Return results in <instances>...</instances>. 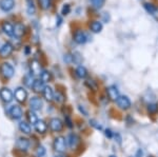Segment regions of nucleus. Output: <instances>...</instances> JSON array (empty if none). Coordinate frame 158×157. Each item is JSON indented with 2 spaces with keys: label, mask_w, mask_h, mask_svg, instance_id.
I'll use <instances>...</instances> for the list:
<instances>
[{
  "label": "nucleus",
  "mask_w": 158,
  "mask_h": 157,
  "mask_svg": "<svg viewBox=\"0 0 158 157\" xmlns=\"http://www.w3.org/2000/svg\"><path fill=\"white\" fill-rule=\"evenodd\" d=\"M131 157H133V156H131Z\"/></svg>",
  "instance_id": "nucleus-50"
},
{
  "label": "nucleus",
  "mask_w": 158,
  "mask_h": 157,
  "mask_svg": "<svg viewBox=\"0 0 158 157\" xmlns=\"http://www.w3.org/2000/svg\"><path fill=\"white\" fill-rule=\"evenodd\" d=\"M89 126H92L93 129H95V130H97V131H100V132H103V126L102 125H101L99 121H97L96 119H90L89 120Z\"/></svg>",
  "instance_id": "nucleus-31"
},
{
  "label": "nucleus",
  "mask_w": 158,
  "mask_h": 157,
  "mask_svg": "<svg viewBox=\"0 0 158 157\" xmlns=\"http://www.w3.org/2000/svg\"><path fill=\"white\" fill-rule=\"evenodd\" d=\"M85 85L93 93H97L99 91V82L96 79H94V78L91 77L86 78L85 81Z\"/></svg>",
  "instance_id": "nucleus-14"
},
{
  "label": "nucleus",
  "mask_w": 158,
  "mask_h": 157,
  "mask_svg": "<svg viewBox=\"0 0 158 157\" xmlns=\"http://www.w3.org/2000/svg\"><path fill=\"white\" fill-rule=\"evenodd\" d=\"M65 100H67V96H65L64 93L60 90H57L55 92V95H54V102L55 103H58V105H64Z\"/></svg>",
  "instance_id": "nucleus-20"
},
{
  "label": "nucleus",
  "mask_w": 158,
  "mask_h": 157,
  "mask_svg": "<svg viewBox=\"0 0 158 157\" xmlns=\"http://www.w3.org/2000/svg\"><path fill=\"white\" fill-rule=\"evenodd\" d=\"M114 140H115V143H118L119 146H121L122 145V136H121V134L119 133V132H115V134H114Z\"/></svg>",
  "instance_id": "nucleus-39"
},
{
  "label": "nucleus",
  "mask_w": 158,
  "mask_h": 157,
  "mask_svg": "<svg viewBox=\"0 0 158 157\" xmlns=\"http://www.w3.org/2000/svg\"><path fill=\"white\" fill-rule=\"evenodd\" d=\"M14 97L15 99L18 101L19 103H24L25 101L27 100V92L24 88H17L15 90V93H14Z\"/></svg>",
  "instance_id": "nucleus-8"
},
{
  "label": "nucleus",
  "mask_w": 158,
  "mask_h": 157,
  "mask_svg": "<svg viewBox=\"0 0 158 157\" xmlns=\"http://www.w3.org/2000/svg\"><path fill=\"white\" fill-rule=\"evenodd\" d=\"M65 138H67L68 149H70L71 151H76L77 149L80 148L82 140H81V137L78 135L77 133H75V132L69 133Z\"/></svg>",
  "instance_id": "nucleus-1"
},
{
  "label": "nucleus",
  "mask_w": 158,
  "mask_h": 157,
  "mask_svg": "<svg viewBox=\"0 0 158 157\" xmlns=\"http://www.w3.org/2000/svg\"><path fill=\"white\" fill-rule=\"evenodd\" d=\"M143 155H144L143 150H142L141 148H138L136 150V153H135V156L134 157H143Z\"/></svg>",
  "instance_id": "nucleus-44"
},
{
  "label": "nucleus",
  "mask_w": 158,
  "mask_h": 157,
  "mask_svg": "<svg viewBox=\"0 0 158 157\" xmlns=\"http://www.w3.org/2000/svg\"><path fill=\"white\" fill-rule=\"evenodd\" d=\"M103 134L104 136H106V138L108 139H113L114 138V134H115V132H114L113 130H112L111 128H106L103 130Z\"/></svg>",
  "instance_id": "nucleus-35"
},
{
  "label": "nucleus",
  "mask_w": 158,
  "mask_h": 157,
  "mask_svg": "<svg viewBox=\"0 0 158 157\" xmlns=\"http://www.w3.org/2000/svg\"><path fill=\"white\" fill-rule=\"evenodd\" d=\"M143 6H144V9H146V11L151 15L153 14V12L155 11V9H156V6H153L152 3H144Z\"/></svg>",
  "instance_id": "nucleus-37"
},
{
  "label": "nucleus",
  "mask_w": 158,
  "mask_h": 157,
  "mask_svg": "<svg viewBox=\"0 0 158 157\" xmlns=\"http://www.w3.org/2000/svg\"><path fill=\"white\" fill-rule=\"evenodd\" d=\"M35 131L39 134V135H44L47 134L48 130H49V126H48V122L43 119H39L36 123L34 125Z\"/></svg>",
  "instance_id": "nucleus-11"
},
{
  "label": "nucleus",
  "mask_w": 158,
  "mask_h": 157,
  "mask_svg": "<svg viewBox=\"0 0 158 157\" xmlns=\"http://www.w3.org/2000/svg\"><path fill=\"white\" fill-rule=\"evenodd\" d=\"M54 157H65V156L62 155V154H57V155H55Z\"/></svg>",
  "instance_id": "nucleus-47"
},
{
  "label": "nucleus",
  "mask_w": 158,
  "mask_h": 157,
  "mask_svg": "<svg viewBox=\"0 0 158 157\" xmlns=\"http://www.w3.org/2000/svg\"><path fill=\"white\" fill-rule=\"evenodd\" d=\"M147 157H155V156L154 155H148Z\"/></svg>",
  "instance_id": "nucleus-49"
},
{
  "label": "nucleus",
  "mask_w": 158,
  "mask_h": 157,
  "mask_svg": "<svg viewBox=\"0 0 158 157\" xmlns=\"http://www.w3.org/2000/svg\"><path fill=\"white\" fill-rule=\"evenodd\" d=\"M63 122H64V126H67L69 130H72L74 129V126H75V121L73 120L72 116L71 115H67V116H63Z\"/></svg>",
  "instance_id": "nucleus-30"
},
{
  "label": "nucleus",
  "mask_w": 158,
  "mask_h": 157,
  "mask_svg": "<svg viewBox=\"0 0 158 157\" xmlns=\"http://www.w3.org/2000/svg\"><path fill=\"white\" fill-rule=\"evenodd\" d=\"M29 107L30 110L32 111H40L43 107V100L42 98L38 97V96H33L29 100Z\"/></svg>",
  "instance_id": "nucleus-7"
},
{
  "label": "nucleus",
  "mask_w": 158,
  "mask_h": 157,
  "mask_svg": "<svg viewBox=\"0 0 158 157\" xmlns=\"http://www.w3.org/2000/svg\"><path fill=\"white\" fill-rule=\"evenodd\" d=\"M25 116H27V122L30 123V125L34 126L35 123L37 122L38 120V116L37 114L35 113V111H32V110H29L27 113H25Z\"/></svg>",
  "instance_id": "nucleus-25"
},
{
  "label": "nucleus",
  "mask_w": 158,
  "mask_h": 157,
  "mask_svg": "<svg viewBox=\"0 0 158 157\" xmlns=\"http://www.w3.org/2000/svg\"><path fill=\"white\" fill-rule=\"evenodd\" d=\"M91 2L94 6V7H96V9H101L104 3V0H91Z\"/></svg>",
  "instance_id": "nucleus-38"
},
{
  "label": "nucleus",
  "mask_w": 158,
  "mask_h": 157,
  "mask_svg": "<svg viewBox=\"0 0 158 157\" xmlns=\"http://www.w3.org/2000/svg\"><path fill=\"white\" fill-rule=\"evenodd\" d=\"M39 3L42 9H48L50 6V0H39Z\"/></svg>",
  "instance_id": "nucleus-42"
},
{
  "label": "nucleus",
  "mask_w": 158,
  "mask_h": 157,
  "mask_svg": "<svg viewBox=\"0 0 158 157\" xmlns=\"http://www.w3.org/2000/svg\"><path fill=\"white\" fill-rule=\"evenodd\" d=\"M14 94L12 93V91L10 90L9 88H2L1 90H0V98H1V100L3 101V102L6 103H9L11 102V101L14 99Z\"/></svg>",
  "instance_id": "nucleus-13"
},
{
  "label": "nucleus",
  "mask_w": 158,
  "mask_h": 157,
  "mask_svg": "<svg viewBox=\"0 0 158 157\" xmlns=\"http://www.w3.org/2000/svg\"><path fill=\"white\" fill-rule=\"evenodd\" d=\"M78 111L80 112V114H82L83 116H89V112H88V110L85 109V105H78Z\"/></svg>",
  "instance_id": "nucleus-41"
},
{
  "label": "nucleus",
  "mask_w": 158,
  "mask_h": 157,
  "mask_svg": "<svg viewBox=\"0 0 158 157\" xmlns=\"http://www.w3.org/2000/svg\"><path fill=\"white\" fill-rule=\"evenodd\" d=\"M2 31L7 36H13L14 35V25L10 22H3L2 23Z\"/></svg>",
  "instance_id": "nucleus-26"
},
{
  "label": "nucleus",
  "mask_w": 158,
  "mask_h": 157,
  "mask_svg": "<svg viewBox=\"0 0 158 157\" xmlns=\"http://www.w3.org/2000/svg\"><path fill=\"white\" fill-rule=\"evenodd\" d=\"M35 11H36V9H35V4L33 0H27V13H29V15H34Z\"/></svg>",
  "instance_id": "nucleus-34"
},
{
  "label": "nucleus",
  "mask_w": 158,
  "mask_h": 157,
  "mask_svg": "<svg viewBox=\"0 0 158 157\" xmlns=\"http://www.w3.org/2000/svg\"><path fill=\"white\" fill-rule=\"evenodd\" d=\"M72 56H73V62L74 63H77V64H79V63L82 61V57H81V55L79 54L78 52L72 53Z\"/></svg>",
  "instance_id": "nucleus-36"
},
{
  "label": "nucleus",
  "mask_w": 158,
  "mask_h": 157,
  "mask_svg": "<svg viewBox=\"0 0 158 157\" xmlns=\"http://www.w3.org/2000/svg\"><path fill=\"white\" fill-rule=\"evenodd\" d=\"M104 95L108 97V99L110 100V102H116V100L120 97V91L119 89L116 87V85H109L104 89Z\"/></svg>",
  "instance_id": "nucleus-5"
},
{
  "label": "nucleus",
  "mask_w": 158,
  "mask_h": 157,
  "mask_svg": "<svg viewBox=\"0 0 158 157\" xmlns=\"http://www.w3.org/2000/svg\"><path fill=\"white\" fill-rule=\"evenodd\" d=\"M102 23H101L100 21H92L90 23V30L92 33H95V34H97V33H100L102 31Z\"/></svg>",
  "instance_id": "nucleus-27"
},
{
  "label": "nucleus",
  "mask_w": 158,
  "mask_h": 157,
  "mask_svg": "<svg viewBox=\"0 0 158 157\" xmlns=\"http://www.w3.org/2000/svg\"><path fill=\"white\" fill-rule=\"evenodd\" d=\"M40 79L42 80L44 83H49L52 81L53 79V76H52V73L49 72V71H42L41 74H40Z\"/></svg>",
  "instance_id": "nucleus-29"
},
{
  "label": "nucleus",
  "mask_w": 158,
  "mask_h": 157,
  "mask_svg": "<svg viewBox=\"0 0 158 157\" xmlns=\"http://www.w3.org/2000/svg\"><path fill=\"white\" fill-rule=\"evenodd\" d=\"M20 132H22L25 135H30L32 133V128H31V125L27 121H20L19 126H18Z\"/></svg>",
  "instance_id": "nucleus-24"
},
{
  "label": "nucleus",
  "mask_w": 158,
  "mask_h": 157,
  "mask_svg": "<svg viewBox=\"0 0 158 157\" xmlns=\"http://www.w3.org/2000/svg\"><path fill=\"white\" fill-rule=\"evenodd\" d=\"M35 80H36V79L34 78V75H33L32 73H30V74H27V75H25V76H24V78H23V83L25 85V87L32 89L33 85H34V82H35Z\"/></svg>",
  "instance_id": "nucleus-28"
},
{
  "label": "nucleus",
  "mask_w": 158,
  "mask_h": 157,
  "mask_svg": "<svg viewBox=\"0 0 158 157\" xmlns=\"http://www.w3.org/2000/svg\"><path fill=\"white\" fill-rule=\"evenodd\" d=\"M30 146H31L30 139L25 137H19L18 140L16 141V149L20 152H23V153H25V152L29 150Z\"/></svg>",
  "instance_id": "nucleus-10"
},
{
  "label": "nucleus",
  "mask_w": 158,
  "mask_h": 157,
  "mask_svg": "<svg viewBox=\"0 0 158 157\" xmlns=\"http://www.w3.org/2000/svg\"><path fill=\"white\" fill-rule=\"evenodd\" d=\"M30 69H31V73H32L33 75H39L40 76V74H41V72H42L41 64H40V62L36 59H34V60L31 61Z\"/></svg>",
  "instance_id": "nucleus-18"
},
{
  "label": "nucleus",
  "mask_w": 158,
  "mask_h": 157,
  "mask_svg": "<svg viewBox=\"0 0 158 157\" xmlns=\"http://www.w3.org/2000/svg\"><path fill=\"white\" fill-rule=\"evenodd\" d=\"M74 41L78 44H85L88 41V35L81 30H78L74 34Z\"/></svg>",
  "instance_id": "nucleus-16"
},
{
  "label": "nucleus",
  "mask_w": 158,
  "mask_h": 157,
  "mask_svg": "<svg viewBox=\"0 0 158 157\" xmlns=\"http://www.w3.org/2000/svg\"><path fill=\"white\" fill-rule=\"evenodd\" d=\"M14 74H15V71L11 63H9V62L1 63V65H0V75H1V77L3 78L4 80L11 79L13 76H14Z\"/></svg>",
  "instance_id": "nucleus-6"
},
{
  "label": "nucleus",
  "mask_w": 158,
  "mask_h": 157,
  "mask_svg": "<svg viewBox=\"0 0 158 157\" xmlns=\"http://www.w3.org/2000/svg\"><path fill=\"white\" fill-rule=\"evenodd\" d=\"M54 95L55 91L53 90V88L50 87V85H45L44 90L42 92V97L44 98V100H47L48 102H52V101H54Z\"/></svg>",
  "instance_id": "nucleus-17"
},
{
  "label": "nucleus",
  "mask_w": 158,
  "mask_h": 157,
  "mask_svg": "<svg viewBox=\"0 0 158 157\" xmlns=\"http://www.w3.org/2000/svg\"><path fill=\"white\" fill-rule=\"evenodd\" d=\"M45 153H47V150H45V148L41 145H39L36 148V151H35V154H36V157H43L45 155Z\"/></svg>",
  "instance_id": "nucleus-33"
},
{
  "label": "nucleus",
  "mask_w": 158,
  "mask_h": 157,
  "mask_svg": "<svg viewBox=\"0 0 158 157\" xmlns=\"http://www.w3.org/2000/svg\"><path fill=\"white\" fill-rule=\"evenodd\" d=\"M9 115L11 116L13 119L17 120V119H20V118L23 116V111H22L20 105H14L9 109Z\"/></svg>",
  "instance_id": "nucleus-9"
},
{
  "label": "nucleus",
  "mask_w": 158,
  "mask_h": 157,
  "mask_svg": "<svg viewBox=\"0 0 158 157\" xmlns=\"http://www.w3.org/2000/svg\"><path fill=\"white\" fill-rule=\"evenodd\" d=\"M115 105H116V108L118 109L119 111H121V112H128L129 110L132 109L133 103H132L131 98H130L128 95H120V97L116 100Z\"/></svg>",
  "instance_id": "nucleus-3"
},
{
  "label": "nucleus",
  "mask_w": 158,
  "mask_h": 157,
  "mask_svg": "<svg viewBox=\"0 0 158 157\" xmlns=\"http://www.w3.org/2000/svg\"><path fill=\"white\" fill-rule=\"evenodd\" d=\"M75 75L77 76V78H79V79H86L89 73H88V70H86L83 65H78L75 70Z\"/></svg>",
  "instance_id": "nucleus-21"
},
{
  "label": "nucleus",
  "mask_w": 158,
  "mask_h": 157,
  "mask_svg": "<svg viewBox=\"0 0 158 157\" xmlns=\"http://www.w3.org/2000/svg\"><path fill=\"white\" fill-rule=\"evenodd\" d=\"M14 51V47L10 43V42H6V43L2 44V47L0 48V57L6 58L11 56V54Z\"/></svg>",
  "instance_id": "nucleus-15"
},
{
  "label": "nucleus",
  "mask_w": 158,
  "mask_h": 157,
  "mask_svg": "<svg viewBox=\"0 0 158 157\" xmlns=\"http://www.w3.org/2000/svg\"><path fill=\"white\" fill-rule=\"evenodd\" d=\"M124 122H126V125L128 126H132L135 125V118L133 117V115L132 114H127L126 116H124Z\"/></svg>",
  "instance_id": "nucleus-32"
},
{
  "label": "nucleus",
  "mask_w": 158,
  "mask_h": 157,
  "mask_svg": "<svg viewBox=\"0 0 158 157\" xmlns=\"http://www.w3.org/2000/svg\"><path fill=\"white\" fill-rule=\"evenodd\" d=\"M152 16H153V17H154V18H155V19H156V20H157V21H158V7H157V6H156V9H155V11H154V12H153Z\"/></svg>",
  "instance_id": "nucleus-45"
},
{
  "label": "nucleus",
  "mask_w": 158,
  "mask_h": 157,
  "mask_svg": "<svg viewBox=\"0 0 158 157\" xmlns=\"http://www.w3.org/2000/svg\"><path fill=\"white\" fill-rule=\"evenodd\" d=\"M15 6L14 0H1L0 1V9L4 12H9L13 10V7Z\"/></svg>",
  "instance_id": "nucleus-22"
},
{
  "label": "nucleus",
  "mask_w": 158,
  "mask_h": 157,
  "mask_svg": "<svg viewBox=\"0 0 158 157\" xmlns=\"http://www.w3.org/2000/svg\"><path fill=\"white\" fill-rule=\"evenodd\" d=\"M146 113L150 117H155L158 115V102L150 101L146 105Z\"/></svg>",
  "instance_id": "nucleus-12"
},
{
  "label": "nucleus",
  "mask_w": 158,
  "mask_h": 157,
  "mask_svg": "<svg viewBox=\"0 0 158 157\" xmlns=\"http://www.w3.org/2000/svg\"><path fill=\"white\" fill-rule=\"evenodd\" d=\"M63 59H64V61L67 63H72L73 62V56L72 54H65L64 57H63Z\"/></svg>",
  "instance_id": "nucleus-43"
},
{
  "label": "nucleus",
  "mask_w": 158,
  "mask_h": 157,
  "mask_svg": "<svg viewBox=\"0 0 158 157\" xmlns=\"http://www.w3.org/2000/svg\"><path fill=\"white\" fill-rule=\"evenodd\" d=\"M108 157H118V156H117L116 154H111V155H109Z\"/></svg>",
  "instance_id": "nucleus-48"
},
{
  "label": "nucleus",
  "mask_w": 158,
  "mask_h": 157,
  "mask_svg": "<svg viewBox=\"0 0 158 157\" xmlns=\"http://www.w3.org/2000/svg\"><path fill=\"white\" fill-rule=\"evenodd\" d=\"M48 126H49V130L52 133H61L64 130V122L61 120L59 117H52L48 121Z\"/></svg>",
  "instance_id": "nucleus-4"
},
{
  "label": "nucleus",
  "mask_w": 158,
  "mask_h": 157,
  "mask_svg": "<svg viewBox=\"0 0 158 157\" xmlns=\"http://www.w3.org/2000/svg\"><path fill=\"white\" fill-rule=\"evenodd\" d=\"M44 88H45V83L43 82L40 78H38V79L35 80L34 85H33V87H32V90L34 91L36 94H40V93L42 94Z\"/></svg>",
  "instance_id": "nucleus-19"
},
{
  "label": "nucleus",
  "mask_w": 158,
  "mask_h": 157,
  "mask_svg": "<svg viewBox=\"0 0 158 157\" xmlns=\"http://www.w3.org/2000/svg\"><path fill=\"white\" fill-rule=\"evenodd\" d=\"M57 19H58V22H57V25H60L61 24V21H62V20H61V18L59 16H57Z\"/></svg>",
  "instance_id": "nucleus-46"
},
{
  "label": "nucleus",
  "mask_w": 158,
  "mask_h": 157,
  "mask_svg": "<svg viewBox=\"0 0 158 157\" xmlns=\"http://www.w3.org/2000/svg\"><path fill=\"white\" fill-rule=\"evenodd\" d=\"M68 149L67 146V138L63 135L56 136L53 140V150H54L57 154H63L65 153Z\"/></svg>",
  "instance_id": "nucleus-2"
},
{
  "label": "nucleus",
  "mask_w": 158,
  "mask_h": 157,
  "mask_svg": "<svg viewBox=\"0 0 158 157\" xmlns=\"http://www.w3.org/2000/svg\"><path fill=\"white\" fill-rule=\"evenodd\" d=\"M71 12V6L70 4H64V6H62V10H61V14L63 15V16H67L69 13Z\"/></svg>",
  "instance_id": "nucleus-40"
},
{
  "label": "nucleus",
  "mask_w": 158,
  "mask_h": 157,
  "mask_svg": "<svg viewBox=\"0 0 158 157\" xmlns=\"http://www.w3.org/2000/svg\"><path fill=\"white\" fill-rule=\"evenodd\" d=\"M25 34V27L22 23H20V22H18V23L15 24L14 27V35L15 37L17 38H20L22 37L23 35Z\"/></svg>",
  "instance_id": "nucleus-23"
}]
</instances>
